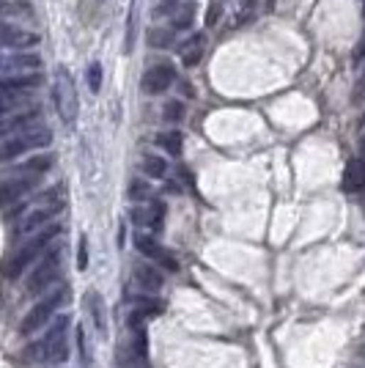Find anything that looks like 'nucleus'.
Here are the masks:
<instances>
[{"mask_svg":"<svg viewBox=\"0 0 365 368\" xmlns=\"http://www.w3.org/2000/svg\"><path fill=\"white\" fill-rule=\"evenodd\" d=\"M53 97H55V107H58L61 121L72 126L75 119H77V110H80V99H77V88H75V80H72L69 69H63V66L55 69Z\"/></svg>","mask_w":365,"mask_h":368,"instance_id":"obj_3","label":"nucleus"},{"mask_svg":"<svg viewBox=\"0 0 365 368\" xmlns=\"http://www.w3.org/2000/svg\"><path fill=\"white\" fill-rule=\"evenodd\" d=\"M50 165H53V157L41 154V157H33V160H28V165H25L22 171H28V173H44V171H47Z\"/></svg>","mask_w":365,"mask_h":368,"instance_id":"obj_24","label":"nucleus"},{"mask_svg":"<svg viewBox=\"0 0 365 368\" xmlns=\"http://www.w3.org/2000/svg\"><path fill=\"white\" fill-rule=\"evenodd\" d=\"M165 119H168V121H182L184 119L182 102H168L165 104Z\"/></svg>","mask_w":365,"mask_h":368,"instance_id":"obj_27","label":"nucleus"},{"mask_svg":"<svg viewBox=\"0 0 365 368\" xmlns=\"http://www.w3.org/2000/svg\"><path fill=\"white\" fill-rule=\"evenodd\" d=\"M173 80H176V69L170 66V63H154L146 75H143V91L146 94H163V91H168L170 85H173Z\"/></svg>","mask_w":365,"mask_h":368,"instance_id":"obj_8","label":"nucleus"},{"mask_svg":"<svg viewBox=\"0 0 365 368\" xmlns=\"http://www.w3.org/2000/svg\"><path fill=\"white\" fill-rule=\"evenodd\" d=\"M341 187H344L346 193H360V190H365V160H352V163L346 165Z\"/></svg>","mask_w":365,"mask_h":368,"instance_id":"obj_13","label":"nucleus"},{"mask_svg":"<svg viewBox=\"0 0 365 368\" xmlns=\"http://www.w3.org/2000/svg\"><path fill=\"white\" fill-rule=\"evenodd\" d=\"M61 212V201H55V193H50V195H44V201L36 206H31L28 209V215L20 220L17 225V234H36L39 228L50 223L55 215Z\"/></svg>","mask_w":365,"mask_h":368,"instance_id":"obj_5","label":"nucleus"},{"mask_svg":"<svg viewBox=\"0 0 365 368\" xmlns=\"http://www.w3.org/2000/svg\"><path fill=\"white\" fill-rule=\"evenodd\" d=\"M50 141H53V132L44 126H31L17 135H9V141H3V146H0V163L17 160L20 154L33 151V148H44V146H50Z\"/></svg>","mask_w":365,"mask_h":368,"instance_id":"obj_2","label":"nucleus"},{"mask_svg":"<svg viewBox=\"0 0 365 368\" xmlns=\"http://www.w3.org/2000/svg\"><path fill=\"white\" fill-rule=\"evenodd\" d=\"M69 300V288H61V291H55V294H50V297H44L39 305L33 308L25 319H22V325H20V332L22 335H31V332H36V330L58 310V305H63Z\"/></svg>","mask_w":365,"mask_h":368,"instance_id":"obj_6","label":"nucleus"},{"mask_svg":"<svg viewBox=\"0 0 365 368\" xmlns=\"http://www.w3.org/2000/svg\"><path fill=\"white\" fill-rule=\"evenodd\" d=\"M143 171H146V176L160 179V176H165L168 165H165V160H160V157H146V160H143Z\"/></svg>","mask_w":365,"mask_h":368,"instance_id":"obj_22","label":"nucleus"},{"mask_svg":"<svg viewBox=\"0 0 365 368\" xmlns=\"http://www.w3.org/2000/svg\"><path fill=\"white\" fill-rule=\"evenodd\" d=\"M85 80H88V88H91L94 94H99V88H102V66L99 63H91V66H88Z\"/></svg>","mask_w":365,"mask_h":368,"instance_id":"obj_25","label":"nucleus"},{"mask_svg":"<svg viewBox=\"0 0 365 368\" xmlns=\"http://www.w3.org/2000/svg\"><path fill=\"white\" fill-rule=\"evenodd\" d=\"M66 330H69V316H58V322L44 332V338L33 341L25 349V357L31 363H66V357H69Z\"/></svg>","mask_w":365,"mask_h":368,"instance_id":"obj_1","label":"nucleus"},{"mask_svg":"<svg viewBox=\"0 0 365 368\" xmlns=\"http://www.w3.org/2000/svg\"><path fill=\"white\" fill-rule=\"evenodd\" d=\"M58 231H61L58 225H44V231H39V234H36L31 242H25V245H22L17 253H14V259L6 264V275H9V278H17V275H22V272H25V266L31 264V261L39 256L41 250L50 245L55 237H58Z\"/></svg>","mask_w":365,"mask_h":368,"instance_id":"obj_4","label":"nucleus"},{"mask_svg":"<svg viewBox=\"0 0 365 368\" xmlns=\"http://www.w3.org/2000/svg\"><path fill=\"white\" fill-rule=\"evenodd\" d=\"M39 44V36L31 31H22L17 25H6L0 22V47H11V50H28Z\"/></svg>","mask_w":365,"mask_h":368,"instance_id":"obj_10","label":"nucleus"},{"mask_svg":"<svg viewBox=\"0 0 365 368\" xmlns=\"http://www.w3.org/2000/svg\"><path fill=\"white\" fill-rule=\"evenodd\" d=\"M352 102H354V104H363L365 102V77L357 82V88H354V94H352Z\"/></svg>","mask_w":365,"mask_h":368,"instance_id":"obj_32","label":"nucleus"},{"mask_svg":"<svg viewBox=\"0 0 365 368\" xmlns=\"http://www.w3.org/2000/svg\"><path fill=\"white\" fill-rule=\"evenodd\" d=\"M223 9H225V0H212V6H209V11H206V25H209V28L220 22Z\"/></svg>","mask_w":365,"mask_h":368,"instance_id":"obj_26","label":"nucleus"},{"mask_svg":"<svg viewBox=\"0 0 365 368\" xmlns=\"http://www.w3.org/2000/svg\"><path fill=\"white\" fill-rule=\"evenodd\" d=\"M148 44L165 50V47H170V44H173V33H170L168 28H154V31L148 33Z\"/></svg>","mask_w":365,"mask_h":368,"instance_id":"obj_21","label":"nucleus"},{"mask_svg":"<svg viewBox=\"0 0 365 368\" xmlns=\"http://www.w3.org/2000/svg\"><path fill=\"white\" fill-rule=\"evenodd\" d=\"M58 272H61V250L53 247L39 261V266L31 272V278H28V291H31V294H41L44 288L58 278Z\"/></svg>","mask_w":365,"mask_h":368,"instance_id":"obj_7","label":"nucleus"},{"mask_svg":"<svg viewBox=\"0 0 365 368\" xmlns=\"http://www.w3.org/2000/svg\"><path fill=\"white\" fill-rule=\"evenodd\" d=\"M85 308H88V313H91V319H94V328L104 335V330H107V319H104V303H102V297L97 294V291H88V297H85Z\"/></svg>","mask_w":365,"mask_h":368,"instance_id":"obj_18","label":"nucleus"},{"mask_svg":"<svg viewBox=\"0 0 365 368\" xmlns=\"http://www.w3.org/2000/svg\"><path fill=\"white\" fill-rule=\"evenodd\" d=\"M135 281H138V286L146 291V294H151V291H160L163 288V272L157 269V266H135Z\"/></svg>","mask_w":365,"mask_h":368,"instance_id":"obj_14","label":"nucleus"},{"mask_svg":"<svg viewBox=\"0 0 365 368\" xmlns=\"http://www.w3.org/2000/svg\"><path fill=\"white\" fill-rule=\"evenodd\" d=\"M39 55H14L9 61V69H17V72H22V69H39Z\"/></svg>","mask_w":365,"mask_h":368,"instance_id":"obj_23","label":"nucleus"},{"mask_svg":"<svg viewBox=\"0 0 365 368\" xmlns=\"http://www.w3.org/2000/svg\"><path fill=\"white\" fill-rule=\"evenodd\" d=\"M77 349H80L82 363H85V368H88L91 366V352H88V341H85V332H82V328H77Z\"/></svg>","mask_w":365,"mask_h":368,"instance_id":"obj_28","label":"nucleus"},{"mask_svg":"<svg viewBox=\"0 0 365 368\" xmlns=\"http://www.w3.org/2000/svg\"><path fill=\"white\" fill-rule=\"evenodd\" d=\"M363 124H365V116H363Z\"/></svg>","mask_w":365,"mask_h":368,"instance_id":"obj_34","label":"nucleus"},{"mask_svg":"<svg viewBox=\"0 0 365 368\" xmlns=\"http://www.w3.org/2000/svg\"><path fill=\"white\" fill-rule=\"evenodd\" d=\"M77 266H80V269L88 266V239H85V237L80 239V250H77Z\"/></svg>","mask_w":365,"mask_h":368,"instance_id":"obj_30","label":"nucleus"},{"mask_svg":"<svg viewBox=\"0 0 365 368\" xmlns=\"http://www.w3.org/2000/svg\"><path fill=\"white\" fill-rule=\"evenodd\" d=\"M132 220L141 225V228H146V231H151V234H160L165 225V206L160 204V201L146 204V206H135Z\"/></svg>","mask_w":365,"mask_h":368,"instance_id":"obj_9","label":"nucleus"},{"mask_svg":"<svg viewBox=\"0 0 365 368\" xmlns=\"http://www.w3.org/2000/svg\"><path fill=\"white\" fill-rule=\"evenodd\" d=\"M157 141H160V146H163L168 154H173V157L182 154V132H163Z\"/></svg>","mask_w":365,"mask_h":368,"instance_id":"obj_20","label":"nucleus"},{"mask_svg":"<svg viewBox=\"0 0 365 368\" xmlns=\"http://www.w3.org/2000/svg\"><path fill=\"white\" fill-rule=\"evenodd\" d=\"M148 193H151V190H148V184L138 182V179H135V182H132V187H129V195H132V198H146Z\"/></svg>","mask_w":365,"mask_h":368,"instance_id":"obj_29","label":"nucleus"},{"mask_svg":"<svg viewBox=\"0 0 365 368\" xmlns=\"http://www.w3.org/2000/svg\"><path fill=\"white\" fill-rule=\"evenodd\" d=\"M203 50H206V36H203V33H195V36L182 47L184 66H198V61L203 58Z\"/></svg>","mask_w":365,"mask_h":368,"instance_id":"obj_17","label":"nucleus"},{"mask_svg":"<svg viewBox=\"0 0 365 368\" xmlns=\"http://www.w3.org/2000/svg\"><path fill=\"white\" fill-rule=\"evenodd\" d=\"M135 245H138V250H141L146 259H154V261H160V264L168 266L170 272H176V269H179L176 259H170V256H168L163 247H160V242H157L151 234H143V231H141V234L135 237Z\"/></svg>","mask_w":365,"mask_h":368,"instance_id":"obj_11","label":"nucleus"},{"mask_svg":"<svg viewBox=\"0 0 365 368\" xmlns=\"http://www.w3.org/2000/svg\"><path fill=\"white\" fill-rule=\"evenodd\" d=\"M363 6H365V0H363Z\"/></svg>","mask_w":365,"mask_h":368,"instance_id":"obj_35","label":"nucleus"},{"mask_svg":"<svg viewBox=\"0 0 365 368\" xmlns=\"http://www.w3.org/2000/svg\"><path fill=\"white\" fill-rule=\"evenodd\" d=\"M31 187H33V176L31 179H17V182L0 184V206H11L14 201H20Z\"/></svg>","mask_w":365,"mask_h":368,"instance_id":"obj_15","label":"nucleus"},{"mask_svg":"<svg viewBox=\"0 0 365 368\" xmlns=\"http://www.w3.org/2000/svg\"><path fill=\"white\" fill-rule=\"evenodd\" d=\"M36 124H39V113H36V110L22 113V116H14L11 121L0 124V138H3V135H17V132H22V129H31V126H36Z\"/></svg>","mask_w":365,"mask_h":368,"instance_id":"obj_16","label":"nucleus"},{"mask_svg":"<svg viewBox=\"0 0 365 368\" xmlns=\"http://www.w3.org/2000/svg\"><path fill=\"white\" fill-rule=\"evenodd\" d=\"M28 102H31V91H25V88H0V121L14 116Z\"/></svg>","mask_w":365,"mask_h":368,"instance_id":"obj_12","label":"nucleus"},{"mask_svg":"<svg viewBox=\"0 0 365 368\" xmlns=\"http://www.w3.org/2000/svg\"><path fill=\"white\" fill-rule=\"evenodd\" d=\"M363 160H365V135H363Z\"/></svg>","mask_w":365,"mask_h":368,"instance_id":"obj_33","label":"nucleus"},{"mask_svg":"<svg viewBox=\"0 0 365 368\" xmlns=\"http://www.w3.org/2000/svg\"><path fill=\"white\" fill-rule=\"evenodd\" d=\"M192 17H195V6H192V3H184V6H176V9H173V28H179V31H184V28H190V22H192Z\"/></svg>","mask_w":365,"mask_h":368,"instance_id":"obj_19","label":"nucleus"},{"mask_svg":"<svg viewBox=\"0 0 365 368\" xmlns=\"http://www.w3.org/2000/svg\"><path fill=\"white\" fill-rule=\"evenodd\" d=\"M352 61L354 63L365 61V31H363V36H360V41H357V47H354V53H352Z\"/></svg>","mask_w":365,"mask_h":368,"instance_id":"obj_31","label":"nucleus"}]
</instances>
